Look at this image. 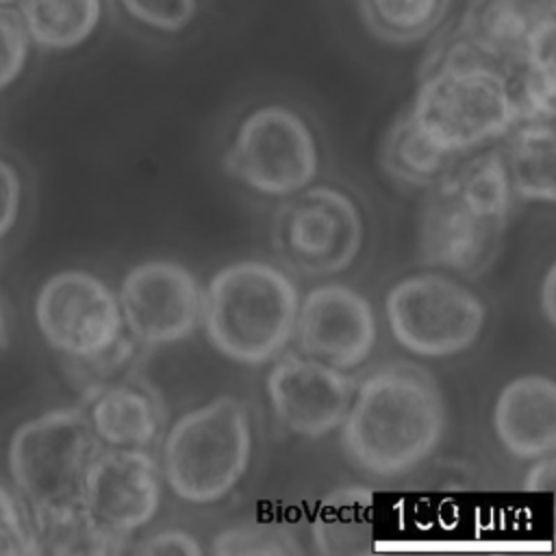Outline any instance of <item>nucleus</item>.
I'll use <instances>...</instances> for the list:
<instances>
[{"label": "nucleus", "instance_id": "f257e3e1", "mask_svg": "<svg viewBox=\"0 0 556 556\" xmlns=\"http://www.w3.org/2000/svg\"><path fill=\"white\" fill-rule=\"evenodd\" d=\"M437 380L410 363H391L356 384L339 426L345 456L365 473L395 478L424 463L445 432Z\"/></svg>", "mask_w": 556, "mask_h": 556}, {"label": "nucleus", "instance_id": "f03ea898", "mask_svg": "<svg viewBox=\"0 0 556 556\" xmlns=\"http://www.w3.org/2000/svg\"><path fill=\"white\" fill-rule=\"evenodd\" d=\"M406 113L434 148L456 159L521 122L510 74L456 33L434 56Z\"/></svg>", "mask_w": 556, "mask_h": 556}, {"label": "nucleus", "instance_id": "7ed1b4c3", "mask_svg": "<svg viewBox=\"0 0 556 556\" xmlns=\"http://www.w3.org/2000/svg\"><path fill=\"white\" fill-rule=\"evenodd\" d=\"M513 189L500 150H489L430 185L417 228L426 267L476 276L497 252L513 208Z\"/></svg>", "mask_w": 556, "mask_h": 556}, {"label": "nucleus", "instance_id": "20e7f679", "mask_svg": "<svg viewBox=\"0 0 556 556\" xmlns=\"http://www.w3.org/2000/svg\"><path fill=\"white\" fill-rule=\"evenodd\" d=\"M300 306L298 285L280 267L237 261L213 274L202 291L208 343L228 361L265 365L293 339Z\"/></svg>", "mask_w": 556, "mask_h": 556}, {"label": "nucleus", "instance_id": "39448f33", "mask_svg": "<svg viewBox=\"0 0 556 556\" xmlns=\"http://www.w3.org/2000/svg\"><path fill=\"white\" fill-rule=\"evenodd\" d=\"M250 456L245 404L235 395H217L174 421L163 441L161 473L180 500L213 504L239 484Z\"/></svg>", "mask_w": 556, "mask_h": 556}, {"label": "nucleus", "instance_id": "423d86ee", "mask_svg": "<svg viewBox=\"0 0 556 556\" xmlns=\"http://www.w3.org/2000/svg\"><path fill=\"white\" fill-rule=\"evenodd\" d=\"M102 447L83 408H52L24 421L7 460L33 523L80 506L87 465Z\"/></svg>", "mask_w": 556, "mask_h": 556}, {"label": "nucleus", "instance_id": "0eeeda50", "mask_svg": "<svg viewBox=\"0 0 556 556\" xmlns=\"http://www.w3.org/2000/svg\"><path fill=\"white\" fill-rule=\"evenodd\" d=\"M384 313L393 339L424 358L465 352L486 321L484 302L469 287L439 271L397 280L387 293Z\"/></svg>", "mask_w": 556, "mask_h": 556}, {"label": "nucleus", "instance_id": "6e6552de", "mask_svg": "<svg viewBox=\"0 0 556 556\" xmlns=\"http://www.w3.org/2000/svg\"><path fill=\"white\" fill-rule=\"evenodd\" d=\"M278 206L271 243L280 261L306 276H330L348 269L363 248V215L341 189L304 187Z\"/></svg>", "mask_w": 556, "mask_h": 556}, {"label": "nucleus", "instance_id": "1a4fd4ad", "mask_svg": "<svg viewBox=\"0 0 556 556\" xmlns=\"http://www.w3.org/2000/svg\"><path fill=\"white\" fill-rule=\"evenodd\" d=\"M224 165L250 191L287 198L315 180L319 152L300 113L285 104H265L243 117Z\"/></svg>", "mask_w": 556, "mask_h": 556}, {"label": "nucleus", "instance_id": "9d476101", "mask_svg": "<svg viewBox=\"0 0 556 556\" xmlns=\"http://www.w3.org/2000/svg\"><path fill=\"white\" fill-rule=\"evenodd\" d=\"M35 319L46 343L63 356H96L124 337L117 293L83 269L52 274L35 300Z\"/></svg>", "mask_w": 556, "mask_h": 556}, {"label": "nucleus", "instance_id": "9b49d317", "mask_svg": "<svg viewBox=\"0 0 556 556\" xmlns=\"http://www.w3.org/2000/svg\"><path fill=\"white\" fill-rule=\"evenodd\" d=\"M124 328L143 345H167L193 334L202 319V287L191 269L169 258L135 265L117 293Z\"/></svg>", "mask_w": 556, "mask_h": 556}, {"label": "nucleus", "instance_id": "f8f14e48", "mask_svg": "<svg viewBox=\"0 0 556 556\" xmlns=\"http://www.w3.org/2000/svg\"><path fill=\"white\" fill-rule=\"evenodd\" d=\"M161 484V465L148 447L102 445L87 465L80 504L104 528L130 536L154 519Z\"/></svg>", "mask_w": 556, "mask_h": 556}, {"label": "nucleus", "instance_id": "ddd939ff", "mask_svg": "<svg viewBox=\"0 0 556 556\" xmlns=\"http://www.w3.org/2000/svg\"><path fill=\"white\" fill-rule=\"evenodd\" d=\"M265 389L276 419L287 430L306 439H321L341 426L356 382L343 369L302 352H287L274 358Z\"/></svg>", "mask_w": 556, "mask_h": 556}, {"label": "nucleus", "instance_id": "4468645a", "mask_svg": "<svg viewBox=\"0 0 556 556\" xmlns=\"http://www.w3.org/2000/svg\"><path fill=\"white\" fill-rule=\"evenodd\" d=\"M293 337L304 356L350 371L369 358L378 326L374 308L361 291L326 282L300 298Z\"/></svg>", "mask_w": 556, "mask_h": 556}, {"label": "nucleus", "instance_id": "2eb2a0df", "mask_svg": "<svg viewBox=\"0 0 556 556\" xmlns=\"http://www.w3.org/2000/svg\"><path fill=\"white\" fill-rule=\"evenodd\" d=\"M454 33L513 74L528 59L554 52L556 0H469Z\"/></svg>", "mask_w": 556, "mask_h": 556}, {"label": "nucleus", "instance_id": "dca6fc26", "mask_svg": "<svg viewBox=\"0 0 556 556\" xmlns=\"http://www.w3.org/2000/svg\"><path fill=\"white\" fill-rule=\"evenodd\" d=\"M493 428L506 452L534 460L556 450V382L526 374L506 382L493 406Z\"/></svg>", "mask_w": 556, "mask_h": 556}, {"label": "nucleus", "instance_id": "f3484780", "mask_svg": "<svg viewBox=\"0 0 556 556\" xmlns=\"http://www.w3.org/2000/svg\"><path fill=\"white\" fill-rule=\"evenodd\" d=\"M502 139V161L513 195L528 202L556 200L554 119H521Z\"/></svg>", "mask_w": 556, "mask_h": 556}, {"label": "nucleus", "instance_id": "a211bd4d", "mask_svg": "<svg viewBox=\"0 0 556 556\" xmlns=\"http://www.w3.org/2000/svg\"><path fill=\"white\" fill-rule=\"evenodd\" d=\"M89 424L102 445L150 447L161 430L152 395L128 382H113L89 400Z\"/></svg>", "mask_w": 556, "mask_h": 556}, {"label": "nucleus", "instance_id": "6ab92c4d", "mask_svg": "<svg viewBox=\"0 0 556 556\" xmlns=\"http://www.w3.org/2000/svg\"><path fill=\"white\" fill-rule=\"evenodd\" d=\"M374 493L361 484H341L326 493L311 523L313 547L324 556H350L371 549Z\"/></svg>", "mask_w": 556, "mask_h": 556}, {"label": "nucleus", "instance_id": "aec40b11", "mask_svg": "<svg viewBox=\"0 0 556 556\" xmlns=\"http://www.w3.org/2000/svg\"><path fill=\"white\" fill-rule=\"evenodd\" d=\"M28 39L46 50L85 43L102 20V0H17Z\"/></svg>", "mask_w": 556, "mask_h": 556}, {"label": "nucleus", "instance_id": "412c9836", "mask_svg": "<svg viewBox=\"0 0 556 556\" xmlns=\"http://www.w3.org/2000/svg\"><path fill=\"white\" fill-rule=\"evenodd\" d=\"M367 30L389 46L432 37L447 20L452 0H356Z\"/></svg>", "mask_w": 556, "mask_h": 556}, {"label": "nucleus", "instance_id": "4be33fe9", "mask_svg": "<svg viewBox=\"0 0 556 556\" xmlns=\"http://www.w3.org/2000/svg\"><path fill=\"white\" fill-rule=\"evenodd\" d=\"M456 156H450L434 148L413 124L408 113H404L395 124L387 130L380 148L382 169L413 187H430L441 176H445L454 165Z\"/></svg>", "mask_w": 556, "mask_h": 556}, {"label": "nucleus", "instance_id": "5701e85b", "mask_svg": "<svg viewBox=\"0 0 556 556\" xmlns=\"http://www.w3.org/2000/svg\"><path fill=\"white\" fill-rule=\"evenodd\" d=\"M35 526L39 554L56 556H111L128 552L130 536L117 534L98 523L85 508L74 506L65 513L46 517Z\"/></svg>", "mask_w": 556, "mask_h": 556}, {"label": "nucleus", "instance_id": "b1692460", "mask_svg": "<svg viewBox=\"0 0 556 556\" xmlns=\"http://www.w3.org/2000/svg\"><path fill=\"white\" fill-rule=\"evenodd\" d=\"M211 552L217 556H293L302 554V547L282 526L241 523L222 530Z\"/></svg>", "mask_w": 556, "mask_h": 556}, {"label": "nucleus", "instance_id": "393cba45", "mask_svg": "<svg viewBox=\"0 0 556 556\" xmlns=\"http://www.w3.org/2000/svg\"><path fill=\"white\" fill-rule=\"evenodd\" d=\"M124 13L135 20L137 24L165 33L176 35L191 26L200 11V0H117Z\"/></svg>", "mask_w": 556, "mask_h": 556}, {"label": "nucleus", "instance_id": "a878e982", "mask_svg": "<svg viewBox=\"0 0 556 556\" xmlns=\"http://www.w3.org/2000/svg\"><path fill=\"white\" fill-rule=\"evenodd\" d=\"M39 541L28 510L0 484V556H37Z\"/></svg>", "mask_w": 556, "mask_h": 556}, {"label": "nucleus", "instance_id": "bb28decb", "mask_svg": "<svg viewBox=\"0 0 556 556\" xmlns=\"http://www.w3.org/2000/svg\"><path fill=\"white\" fill-rule=\"evenodd\" d=\"M30 39L17 11L0 7V89L9 87L24 70Z\"/></svg>", "mask_w": 556, "mask_h": 556}, {"label": "nucleus", "instance_id": "cd10ccee", "mask_svg": "<svg viewBox=\"0 0 556 556\" xmlns=\"http://www.w3.org/2000/svg\"><path fill=\"white\" fill-rule=\"evenodd\" d=\"M128 552L132 554H143V556H172V554H182V556H202V547L198 539L185 530H161L150 536H146L141 543L130 545Z\"/></svg>", "mask_w": 556, "mask_h": 556}, {"label": "nucleus", "instance_id": "c85d7f7f", "mask_svg": "<svg viewBox=\"0 0 556 556\" xmlns=\"http://www.w3.org/2000/svg\"><path fill=\"white\" fill-rule=\"evenodd\" d=\"M22 182L17 172L0 159V239L11 230L20 211Z\"/></svg>", "mask_w": 556, "mask_h": 556}, {"label": "nucleus", "instance_id": "c756f323", "mask_svg": "<svg viewBox=\"0 0 556 556\" xmlns=\"http://www.w3.org/2000/svg\"><path fill=\"white\" fill-rule=\"evenodd\" d=\"M554 480H556V458H554V454H545V456L534 458L532 467L526 473L523 486H526V491L549 493L554 489Z\"/></svg>", "mask_w": 556, "mask_h": 556}, {"label": "nucleus", "instance_id": "7c9ffc66", "mask_svg": "<svg viewBox=\"0 0 556 556\" xmlns=\"http://www.w3.org/2000/svg\"><path fill=\"white\" fill-rule=\"evenodd\" d=\"M539 306L549 326L556 324V267L549 265L543 282L539 285Z\"/></svg>", "mask_w": 556, "mask_h": 556}, {"label": "nucleus", "instance_id": "2f4dec72", "mask_svg": "<svg viewBox=\"0 0 556 556\" xmlns=\"http://www.w3.org/2000/svg\"><path fill=\"white\" fill-rule=\"evenodd\" d=\"M4 341H7V317H4V308L0 306V350H2Z\"/></svg>", "mask_w": 556, "mask_h": 556}, {"label": "nucleus", "instance_id": "473e14b6", "mask_svg": "<svg viewBox=\"0 0 556 556\" xmlns=\"http://www.w3.org/2000/svg\"><path fill=\"white\" fill-rule=\"evenodd\" d=\"M13 2H17V0H0V7H9V4H13Z\"/></svg>", "mask_w": 556, "mask_h": 556}]
</instances>
